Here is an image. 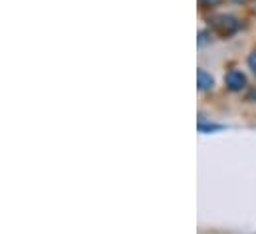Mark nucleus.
I'll list each match as a JSON object with an SVG mask.
<instances>
[{"label": "nucleus", "instance_id": "nucleus-1", "mask_svg": "<svg viewBox=\"0 0 256 234\" xmlns=\"http://www.w3.org/2000/svg\"><path fill=\"white\" fill-rule=\"evenodd\" d=\"M210 26L220 34V36H232L234 32L240 30V20L232 14H216L210 20Z\"/></svg>", "mask_w": 256, "mask_h": 234}, {"label": "nucleus", "instance_id": "nucleus-2", "mask_svg": "<svg viewBox=\"0 0 256 234\" xmlns=\"http://www.w3.org/2000/svg\"><path fill=\"white\" fill-rule=\"evenodd\" d=\"M224 84L230 92H242L246 88V76L240 70H230L224 78Z\"/></svg>", "mask_w": 256, "mask_h": 234}, {"label": "nucleus", "instance_id": "nucleus-3", "mask_svg": "<svg viewBox=\"0 0 256 234\" xmlns=\"http://www.w3.org/2000/svg\"><path fill=\"white\" fill-rule=\"evenodd\" d=\"M196 86H198V90L200 92H206V90H212V86H214V78L206 72V70H198L196 72Z\"/></svg>", "mask_w": 256, "mask_h": 234}, {"label": "nucleus", "instance_id": "nucleus-4", "mask_svg": "<svg viewBox=\"0 0 256 234\" xmlns=\"http://www.w3.org/2000/svg\"><path fill=\"white\" fill-rule=\"evenodd\" d=\"M198 129L200 131H212V129H220L218 125H212V123H198Z\"/></svg>", "mask_w": 256, "mask_h": 234}, {"label": "nucleus", "instance_id": "nucleus-5", "mask_svg": "<svg viewBox=\"0 0 256 234\" xmlns=\"http://www.w3.org/2000/svg\"><path fill=\"white\" fill-rule=\"evenodd\" d=\"M248 68L252 70V74L256 76V52H252V54L248 56Z\"/></svg>", "mask_w": 256, "mask_h": 234}, {"label": "nucleus", "instance_id": "nucleus-6", "mask_svg": "<svg viewBox=\"0 0 256 234\" xmlns=\"http://www.w3.org/2000/svg\"><path fill=\"white\" fill-rule=\"evenodd\" d=\"M202 6H214V4H218L220 0H198Z\"/></svg>", "mask_w": 256, "mask_h": 234}, {"label": "nucleus", "instance_id": "nucleus-7", "mask_svg": "<svg viewBox=\"0 0 256 234\" xmlns=\"http://www.w3.org/2000/svg\"><path fill=\"white\" fill-rule=\"evenodd\" d=\"M248 98H250V100H256V90L254 92H250V96H248Z\"/></svg>", "mask_w": 256, "mask_h": 234}, {"label": "nucleus", "instance_id": "nucleus-8", "mask_svg": "<svg viewBox=\"0 0 256 234\" xmlns=\"http://www.w3.org/2000/svg\"><path fill=\"white\" fill-rule=\"evenodd\" d=\"M254 14H256V8H254Z\"/></svg>", "mask_w": 256, "mask_h": 234}]
</instances>
